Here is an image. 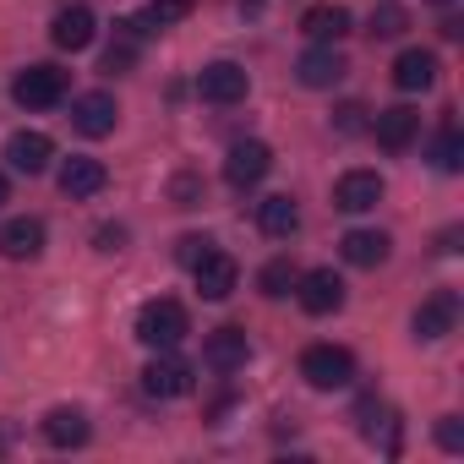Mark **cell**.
I'll return each mask as SVG.
<instances>
[{
  "label": "cell",
  "mask_w": 464,
  "mask_h": 464,
  "mask_svg": "<svg viewBox=\"0 0 464 464\" xmlns=\"http://www.w3.org/2000/svg\"><path fill=\"white\" fill-rule=\"evenodd\" d=\"M39 252H44V224L39 218H6V224H0V257L34 263Z\"/></svg>",
  "instance_id": "cell-15"
},
{
  "label": "cell",
  "mask_w": 464,
  "mask_h": 464,
  "mask_svg": "<svg viewBox=\"0 0 464 464\" xmlns=\"http://www.w3.org/2000/svg\"><path fill=\"white\" fill-rule=\"evenodd\" d=\"M431 6H448V0H431Z\"/></svg>",
  "instance_id": "cell-35"
},
{
  "label": "cell",
  "mask_w": 464,
  "mask_h": 464,
  "mask_svg": "<svg viewBox=\"0 0 464 464\" xmlns=\"http://www.w3.org/2000/svg\"><path fill=\"white\" fill-rule=\"evenodd\" d=\"M344 72H350V61H344L334 44H312V50L295 61V77H301V88H334Z\"/></svg>",
  "instance_id": "cell-13"
},
{
  "label": "cell",
  "mask_w": 464,
  "mask_h": 464,
  "mask_svg": "<svg viewBox=\"0 0 464 464\" xmlns=\"http://www.w3.org/2000/svg\"><path fill=\"white\" fill-rule=\"evenodd\" d=\"M186 17H191V0H148V6H142L126 28H131V39H153V34L186 23Z\"/></svg>",
  "instance_id": "cell-19"
},
{
  "label": "cell",
  "mask_w": 464,
  "mask_h": 464,
  "mask_svg": "<svg viewBox=\"0 0 464 464\" xmlns=\"http://www.w3.org/2000/svg\"><path fill=\"white\" fill-rule=\"evenodd\" d=\"M399 28H404V12H399V6H382V12L372 17V34H377V39H393Z\"/></svg>",
  "instance_id": "cell-31"
},
{
  "label": "cell",
  "mask_w": 464,
  "mask_h": 464,
  "mask_svg": "<svg viewBox=\"0 0 464 464\" xmlns=\"http://www.w3.org/2000/svg\"><path fill=\"white\" fill-rule=\"evenodd\" d=\"M301 34H306L312 44H339V39L350 34V12L334 6V0H323V6H312V12L301 17Z\"/></svg>",
  "instance_id": "cell-21"
},
{
  "label": "cell",
  "mask_w": 464,
  "mask_h": 464,
  "mask_svg": "<svg viewBox=\"0 0 464 464\" xmlns=\"http://www.w3.org/2000/svg\"><path fill=\"white\" fill-rule=\"evenodd\" d=\"M6 197H12V186H6V175H0V202H6Z\"/></svg>",
  "instance_id": "cell-34"
},
{
  "label": "cell",
  "mask_w": 464,
  "mask_h": 464,
  "mask_svg": "<svg viewBox=\"0 0 464 464\" xmlns=\"http://www.w3.org/2000/svg\"><path fill=\"white\" fill-rule=\"evenodd\" d=\"M268 169H274V148L268 142H236V148L224 153V180L236 186V191H252Z\"/></svg>",
  "instance_id": "cell-6"
},
{
  "label": "cell",
  "mask_w": 464,
  "mask_h": 464,
  "mask_svg": "<svg viewBox=\"0 0 464 464\" xmlns=\"http://www.w3.org/2000/svg\"><path fill=\"white\" fill-rule=\"evenodd\" d=\"M372 131H377V142H382L388 153H404V148L420 137V115H415L410 104H393V110H382V115L372 121Z\"/></svg>",
  "instance_id": "cell-18"
},
{
  "label": "cell",
  "mask_w": 464,
  "mask_h": 464,
  "mask_svg": "<svg viewBox=\"0 0 464 464\" xmlns=\"http://www.w3.org/2000/svg\"><path fill=\"white\" fill-rule=\"evenodd\" d=\"M388 252H393V241L382 236V229H350V236L339 241V257H344L350 268H382Z\"/></svg>",
  "instance_id": "cell-17"
},
{
  "label": "cell",
  "mask_w": 464,
  "mask_h": 464,
  "mask_svg": "<svg viewBox=\"0 0 464 464\" xmlns=\"http://www.w3.org/2000/svg\"><path fill=\"white\" fill-rule=\"evenodd\" d=\"M382 202V175L377 169H344L339 186H334V208L344 213H372Z\"/></svg>",
  "instance_id": "cell-11"
},
{
  "label": "cell",
  "mask_w": 464,
  "mask_h": 464,
  "mask_svg": "<svg viewBox=\"0 0 464 464\" xmlns=\"http://www.w3.org/2000/svg\"><path fill=\"white\" fill-rule=\"evenodd\" d=\"M431 164H437V169H448V175L464 164V137H459V126H453V121H442V131H437V142H431Z\"/></svg>",
  "instance_id": "cell-26"
},
{
  "label": "cell",
  "mask_w": 464,
  "mask_h": 464,
  "mask_svg": "<svg viewBox=\"0 0 464 464\" xmlns=\"http://www.w3.org/2000/svg\"><path fill=\"white\" fill-rule=\"evenodd\" d=\"M257 229L263 236H274V241H290L295 229H301V208H295V197H263L257 202Z\"/></svg>",
  "instance_id": "cell-20"
},
{
  "label": "cell",
  "mask_w": 464,
  "mask_h": 464,
  "mask_svg": "<svg viewBox=\"0 0 464 464\" xmlns=\"http://www.w3.org/2000/svg\"><path fill=\"white\" fill-rule=\"evenodd\" d=\"M104 180H110V175H104L99 159H66V164H61V191H66V197H99Z\"/></svg>",
  "instance_id": "cell-24"
},
{
  "label": "cell",
  "mask_w": 464,
  "mask_h": 464,
  "mask_svg": "<svg viewBox=\"0 0 464 464\" xmlns=\"http://www.w3.org/2000/svg\"><path fill=\"white\" fill-rule=\"evenodd\" d=\"M197 93H202L208 104H241V99L252 93V77H246V66H236V61H213V66L197 72Z\"/></svg>",
  "instance_id": "cell-4"
},
{
  "label": "cell",
  "mask_w": 464,
  "mask_h": 464,
  "mask_svg": "<svg viewBox=\"0 0 464 464\" xmlns=\"http://www.w3.org/2000/svg\"><path fill=\"white\" fill-rule=\"evenodd\" d=\"M208 252H213V241H208V236H186V241H180V246H175V257H180V263H186V268H197V263H202V257H208Z\"/></svg>",
  "instance_id": "cell-29"
},
{
  "label": "cell",
  "mask_w": 464,
  "mask_h": 464,
  "mask_svg": "<svg viewBox=\"0 0 464 464\" xmlns=\"http://www.w3.org/2000/svg\"><path fill=\"white\" fill-rule=\"evenodd\" d=\"M191 274H197V295L202 301H229V290H236V279H241V268H236L229 252H208Z\"/></svg>",
  "instance_id": "cell-12"
},
{
  "label": "cell",
  "mask_w": 464,
  "mask_h": 464,
  "mask_svg": "<svg viewBox=\"0 0 464 464\" xmlns=\"http://www.w3.org/2000/svg\"><path fill=\"white\" fill-rule=\"evenodd\" d=\"M431 82H437V55H431V50H404V55L393 61V88L426 93Z\"/></svg>",
  "instance_id": "cell-23"
},
{
  "label": "cell",
  "mask_w": 464,
  "mask_h": 464,
  "mask_svg": "<svg viewBox=\"0 0 464 464\" xmlns=\"http://www.w3.org/2000/svg\"><path fill=\"white\" fill-rule=\"evenodd\" d=\"M142 388H148L153 399H186V393L197 388V377H191L186 361H175V355H153V361L142 366Z\"/></svg>",
  "instance_id": "cell-10"
},
{
  "label": "cell",
  "mask_w": 464,
  "mask_h": 464,
  "mask_svg": "<svg viewBox=\"0 0 464 464\" xmlns=\"http://www.w3.org/2000/svg\"><path fill=\"white\" fill-rule=\"evenodd\" d=\"M115 121H121L115 93L93 88V93H77V99H72V126H77L82 137H110V131H115Z\"/></svg>",
  "instance_id": "cell-8"
},
{
  "label": "cell",
  "mask_w": 464,
  "mask_h": 464,
  "mask_svg": "<svg viewBox=\"0 0 464 464\" xmlns=\"http://www.w3.org/2000/svg\"><path fill=\"white\" fill-rule=\"evenodd\" d=\"M131 61H137V39H121V44H110V50H104V72H115V77H121V72H131Z\"/></svg>",
  "instance_id": "cell-27"
},
{
  "label": "cell",
  "mask_w": 464,
  "mask_h": 464,
  "mask_svg": "<svg viewBox=\"0 0 464 464\" xmlns=\"http://www.w3.org/2000/svg\"><path fill=\"white\" fill-rule=\"evenodd\" d=\"M361 115H366L361 104H339V110H334V126H339V131H361V126H366Z\"/></svg>",
  "instance_id": "cell-32"
},
{
  "label": "cell",
  "mask_w": 464,
  "mask_h": 464,
  "mask_svg": "<svg viewBox=\"0 0 464 464\" xmlns=\"http://www.w3.org/2000/svg\"><path fill=\"white\" fill-rule=\"evenodd\" d=\"M93 246H99V252H121V246H126V224H99V229H93Z\"/></svg>",
  "instance_id": "cell-30"
},
{
  "label": "cell",
  "mask_w": 464,
  "mask_h": 464,
  "mask_svg": "<svg viewBox=\"0 0 464 464\" xmlns=\"http://www.w3.org/2000/svg\"><path fill=\"white\" fill-rule=\"evenodd\" d=\"M93 34H99V23H93V12H88V6H66V12L55 17V28H50V39H55L61 50H72V55H77V50H88V44H93Z\"/></svg>",
  "instance_id": "cell-22"
},
{
  "label": "cell",
  "mask_w": 464,
  "mask_h": 464,
  "mask_svg": "<svg viewBox=\"0 0 464 464\" xmlns=\"http://www.w3.org/2000/svg\"><path fill=\"white\" fill-rule=\"evenodd\" d=\"M186 334H191V317H186L180 301H169V295L142 301V312H137V339H142L148 350H175Z\"/></svg>",
  "instance_id": "cell-1"
},
{
  "label": "cell",
  "mask_w": 464,
  "mask_h": 464,
  "mask_svg": "<svg viewBox=\"0 0 464 464\" xmlns=\"http://www.w3.org/2000/svg\"><path fill=\"white\" fill-rule=\"evenodd\" d=\"M453 323H459V295H453V290H431V295L415 306V323H410V328H415L420 344H437L442 334H453Z\"/></svg>",
  "instance_id": "cell-7"
},
{
  "label": "cell",
  "mask_w": 464,
  "mask_h": 464,
  "mask_svg": "<svg viewBox=\"0 0 464 464\" xmlns=\"http://www.w3.org/2000/svg\"><path fill=\"white\" fill-rule=\"evenodd\" d=\"M301 377L317 388V393H334V388H350L355 382V355L344 344H312L301 355Z\"/></svg>",
  "instance_id": "cell-2"
},
{
  "label": "cell",
  "mask_w": 464,
  "mask_h": 464,
  "mask_svg": "<svg viewBox=\"0 0 464 464\" xmlns=\"http://www.w3.org/2000/svg\"><path fill=\"white\" fill-rule=\"evenodd\" d=\"M6 159H12L17 175H44L50 159H55V142L44 131H12L6 137Z\"/></svg>",
  "instance_id": "cell-14"
},
{
  "label": "cell",
  "mask_w": 464,
  "mask_h": 464,
  "mask_svg": "<svg viewBox=\"0 0 464 464\" xmlns=\"http://www.w3.org/2000/svg\"><path fill=\"white\" fill-rule=\"evenodd\" d=\"M252 361V339H246V328H213L208 339H202V366L208 372H241Z\"/></svg>",
  "instance_id": "cell-5"
},
{
  "label": "cell",
  "mask_w": 464,
  "mask_h": 464,
  "mask_svg": "<svg viewBox=\"0 0 464 464\" xmlns=\"http://www.w3.org/2000/svg\"><path fill=\"white\" fill-rule=\"evenodd\" d=\"M295 295H301V306H306L312 317H328V312L344 306V279H339L334 268H312V274L295 279Z\"/></svg>",
  "instance_id": "cell-9"
},
{
  "label": "cell",
  "mask_w": 464,
  "mask_h": 464,
  "mask_svg": "<svg viewBox=\"0 0 464 464\" xmlns=\"http://www.w3.org/2000/svg\"><path fill=\"white\" fill-rule=\"evenodd\" d=\"M197 197H202V186H197L191 175H180V180H175V208H197Z\"/></svg>",
  "instance_id": "cell-33"
},
{
  "label": "cell",
  "mask_w": 464,
  "mask_h": 464,
  "mask_svg": "<svg viewBox=\"0 0 464 464\" xmlns=\"http://www.w3.org/2000/svg\"><path fill=\"white\" fill-rule=\"evenodd\" d=\"M437 442H442L448 453H464V420H459V415H442V420H437Z\"/></svg>",
  "instance_id": "cell-28"
},
{
  "label": "cell",
  "mask_w": 464,
  "mask_h": 464,
  "mask_svg": "<svg viewBox=\"0 0 464 464\" xmlns=\"http://www.w3.org/2000/svg\"><path fill=\"white\" fill-rule=\"evenodd\" d=\"M295 279H301V274H295V263H290V257H274V263L257 274V290H263L268 301H285V295L295 290Z\"/></svg>",
  "instance_id": "cell-25"
},
{
  "label": "cell",
  "mask_w": 464,
  "mask_h": 464,
  "mask_svg": "<svg viewBox=\"0 0 464 464\" xmlns=\"http://www.w3.org/2000/svg\"><path fill=\"white\" fill-rule=\"evenodd\" d=\"M12 99H17L23 110H50V104L66 99V72H61V66H28V72H17V82H12Z\"/></svg>",
  "instance_id": "cell-3"
},
{
  "label": "cell",
  "mask_w": 464,
  "mask_h": 464,
  "mask_svg": "<svg viewBox=\"0 0 464 464\" xmlns=\"http://www.w3.org/2000/svg\"><path fill=\"white\" fill-rule=\"evenodd\" d=\"M39 431H44V442H50V448H82V442L93 437L88 415H82V410H72V404H55V410L39 420Z\"/></svg>",
  "instance_id": "cell-16"
}]
</instances>
